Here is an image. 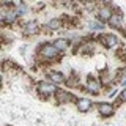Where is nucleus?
Here are the masks:
<instances>
[{
	"mask_svg": "<svg viewBox=\"0 0 126 126\" xmlns=\"http://www.w3.org/2000/svg\"><path fill=\"white\" fill-rule=\"evenodd\" d=\"M58 50L54 47V44H50V43H46V44H43L39 47V55H41L43 58H46V60H55V58L58 57Z\"/></svg>",
	"mask_w": 126,
	"mask_h": 126,
	"instance_id": "1",
	"label": "nucleus"
},
{
	"mask_svg": "<svg viewBox=\"0 0 126 126\" xmlns=\"http://www.w3.org/2000/svg\"><path fill=\"white\" fill-rule=\"evenodd\" d=\"M55 90H57V87H55L52 82H49V80H41V82L36 84V92L41 94V96H44V98L54 94Z\"/></svg>",
	"mask_w": 126,
	"mask_h": 126,
	"instance_id": "2",
	"label": "nucleus"
},
{
	"mask_svg": "<svg viewBox=\"0 0 126 126\" xmlns=\"http://www.w3.org/2000/svg\"><path fill=\"white\" fill-rule=\"evenodd\" d=\"M99 41L107 47V49H113V47L118 46L120 38H118L117 35H113V33H106V35H102V36H99Z\"/></svg>",
	"mask_w": 126,
	"mask_h": 126,
	"instance_id": "3",
	"label": "nucleus"
},
{
	"mask_svg": "<svg viewBox=\"0 0 126 126\" xmlns=\"http://www.w3.org/2000/svg\"><path fill=\"white\" fill-rule=\"evenodd\" d=\"M107 22H109V27H112V29L123 30V14L121 13H112Z\"/></svg>",
	"mask_w": 126,
	"mask_h": 126,
	"instance_id": "4",
	"label": "nucleus"
},
{
	"mask_svg": "<svg viewBox=\"0 0 126 126\" xmlns=\"http://www.w3.org/2000/svg\"><path fill=\"white\" fill-rule=\"evenodd\" d=\"M98 112L102 117H112L115 113V107H113L110 102H99L98 104Z\"/></svg>",
	"mask_w": 126,
	"mask_h": 126,
	"instance_id": "5",
	"label": "nucleus"
},
{
	"mask_svg": "<svg viewBox=\"0 0 126 126\" xmlns=\"http://www.w3.org/2000/svg\"><path fill=\"white\" fill-rule=\"evenodd\" d=\"M112 8L110 6H101L99 10H98V13H96V17H98V21L99 22H107L109 21V17L112 16Z\"/></svg>",
	"mask_w": 126,
	"mask_h": 126,
	"instance_id": "6",
	"label": "nucleus"
},
{
	"mask_svg": "<svg viewBox=\"0 0 126 126\" xmlns=\"http://www.w3.org/2000/svg\"><path fill=\"white\" fill-rule=\"evenodd\" d=\"M87 92H90L92 94H98L101 92V84H99V80H96V79H93V77H90V79H87Z\"/></svg>",
	"mask_w": 126,
	"mask_h": 126,
	"instance_id": "7",
	"label": "nucleus"
},
{
	"mask_svg": "<svg viewBox=\"0 0 126 126\" xmlns=\"http://www.w3.org/2000/svg\"><path fill=\"white\" fill-rule=\"evenodd\" d=\"M47 79H49V82H52L54 85L57 84H63V82L66 80V77L63 76L62 73H58V71H47Z\"/></svg>",
	"mask_w": 126,
	"mask_h": 126,
	"instance_id": "8",
	"label": "nucleus"
},
{
	"mask_svg": "<svg viewBox=\"0 0 126 126\" xmlns=\"http://www.w3.org/2000/svg\"><path fill=\"white\" fill-rule=\"evenodd\" d=\"M55 99H57L58 102H69V101H73L74 99V96L71 94L69 92H66V90H55Z\"/></svg>",
	"mask_w": 126,
	"mask_h": 126,
	"instance_id": "9",
	"label": "nucleus"
},
{
	"mask_svg": "<svg viewBox=\"0 0 126 126\" xmlns=\"http://www.w3.org/2000/svg\"><path fill=\"white\" fill-rule=\"evenodd\" d=\"M22 30H24V33H25V35H35V33H38V32H39V25H38L36 21H29V22L24 24Z\"/></svg>",
	"mask_w": 126,
	"mask_h": 126,
	"instance_id": "10",
	"label": "nucleus"
},
{
	"mask_svg": "<svg viewBox=\"0 0 126 126\" xmlns=\"http://www.w3.org/2000/svg\"><path fill=\"white\" fill-rule=\"evenodd\" d=\"M17 11H16V8H10V10L5 11V19H3V22L8 24V25H13V24L17 21Z\"/></svg>",
	"mask_w": 126,
	"mask_h": 126,
	"instance_id": "11",
	"label": "nucleus"
},
{
	"mask_svg": "<svg viewBox=\"0 0 126 126\" xmlns=\"http://www.w3.org/2000/svg\"><path fill=\"white\" fill-rule=\"evenodd\" d=\"M76 107L79 112H88L92 109V101L88 98H80V99H76Z\"/></svg>",
	"mask_w": 126,
	"mask_h": 126,
	"instance_id": "12",
	"label": "nucleus"
},
{
	"mask_svg": "<svg viewBox=\"0 0 126 126\" xmlns=\"http://www.w3.org/2000/svg\"><path fill=\"white\" fill-rule=\"evenodd\" d=\"M46 27H47V30H52V32L60 30L63 27V21H62V19H50V21L47 22Z\"/></svg>",
	"mask_w": 126,
	"mask_h": 126,
	"instance_id": "13",
	"label": "nucleus"
},
{
	"mask_svg": "<svg viewBox=\"0 0 126 126\" xmlns=\"http://www.w3.org/2000/svg\"><path fill=\"white\" fill-rule=\"evenodd\" d=\"M52 44L58 52H62V50H65L66 47H68V41H66L65 38H58V39H55V43H52Z\"/></svg>",
	"mask_w": 126,
	"mask_h": 126,
	"instance_id": "14",
	"label": "nucleus"
},
{
	"mask_svg": "<svg viewBox=\"0 0 126 126\" xmlns=\"http://www.w3.org/2000/svg\"><path fill=\"white\" fill-rule=\"evenodd\" d=\"M88 29L90 30H102V29H104V25H102V22H99V21H98V22H90L88 24Z\"/></svg>",
	"mask_w": 126,
	"mask_h": 126,
	"instance_id": "15",
	"label": "nucleus"
},
{
	"mask_svg": "<svg viewBox=\"0 0 126 126\" xmlns=\"http://www.w3.org/2000/svg\"><path fill=\"white\" fill-rule=\"evenodd\" d=\"M16 11H17V16H22L27 13V6L24 5V3H19L17 6H16Z\"/></svg>",
	"mask_w": 126,
	"mask_h": 126,
	"instance_id": "16",
	"label": "nucleus"
},
{
	"mask_svg": "<svg viewBox=\"0 0 126 126\" xmlns=\"http://www.w3.org/2000/svg\"><path fill=\"white\" fill-rule=\"evenodd\" d=\"M80 50H82V52H85V54H87V52L90 54V52L93 50V46H92V44H85V46H82V49H80Z\"/></svg>",
	"mask_w": 126,
	"mask_h": 126,
	"instance_id": "17",
	"label": "nucleus"
},
{
	"mask_svg": "<svg viewBox=\"0 0 126 126\" xmlns=\"http://www.w3.org/2000/svg\"><path fill=\"white\" fill-rule=\"evenodd\" d=\"M125 96H126V92H125V90H121L120 96H118V99H117V102H118V104H123V101H125Z\"/></svg>",
	"mask_w": 126,
	"mask_h": 126,
	"instance_id": "18",
	"label": "nucleus"
},
{
	"mask_svg": "<svg viewBox=\"0 0 126 126\" xmlns=\"http://www.w3.org/2000/svg\"><path fill=\"white\" fill-rule=\"evenodd\" d=\"M3 19H5V11L0 10V24H3Z\"/></svg>",
	"mask_w": 126,
	"mask_h": 126,
	"instance_id": "19",
	"label": "nucleus"
},
{
	"mask_svg": "<svg viewBox=\"0 0 126 126\" xmlns=\"http://www.w3.org/2000/svg\"><path fill=\"white\" fill-rule=\"evenodd\" d=\"M0 79H2V73H0Z\"/></svg>",
	"mask_w": 126,
	"mask_h": 126,
	"instance_id": "20",
	"label": "nucleus"
},
{
	"mask_svg": "<svg viewBox=\"0 0 126 126\" xmlns=\"http://www.w3.org/2000/svg\"><path fill=\"white\" fill-rule=\"evenodd\" d=\"M82 2H85V0H82Z\"/></svg>",
	"mask_w": 126,
	"mask_h": 126,
	"instance_id": "21",
	"label": "nucleus"
}]
</instances>
